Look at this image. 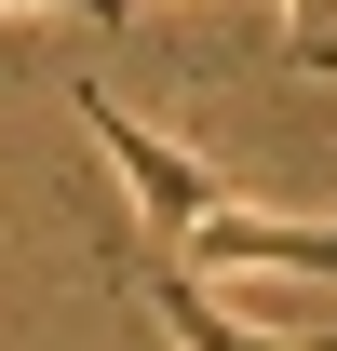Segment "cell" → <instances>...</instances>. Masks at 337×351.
I'll use <instances>...</instances> for the list:
<instances>
[{"label":"cell","mask_w":337,"mask_h":351,"mask_svg":"<svg viewBox=\"0 0 337 351\" xmlns=\"http://www.w3.org/2000/svg\"><path fill=\"white\" fill-rule=\"evenodd\" d=\"M0 14H95V27H122L135 0H0Z\"/></svg>","instance_id":"cell-4"},{"label":"cell","mask_w":337,"mask_h":351,"mask_svg":"<svg viewBox=\"0 0 337 351\" xmlns=\"http://www.w3.org/2000/svg\"><path fill=\"white\" fill-rule=\"evenodd\" d=\"M82 135H95V149H108V162H122V189H135V217L162 230V243H175V230H189V217H203V203H229V176H216V162H189L175 135H149V122H135V108H108V95H95V82H82Z\"/></svg>","instance_id":"cell-1"},{"label":"cell","mask_w":337,"mask_h":351,"mask_svg":"<svg viewBox=\"0 0 337 351\" xmlns=\"http://www.w3.org/2000/svg\"><path fill=\"white\" fill-rule=\"evenodd\" d=\"M108 257H122V284H135V311H149V324H162V338H203V351H229L243 338V311H216L203 284H189V257H175L162 230L135 217V230H108Z\"/></svg>","instance_id":"cell-3"},{"label":"cell","mask_w":337,"mask_h":351,"mask_svg":"<svg viewBox=\"0 0 337 351\" xmlns=\"http://www.w3.org/2000/svg\"><path fill=\"white\" fill-rule=\"evenodd\" d=\"M175 257L203 270H310V284H337V217H256L243 189H229V203H203V217L175 230Z\"/></svg>","instance_id":"cell-2"}]
</instances>
